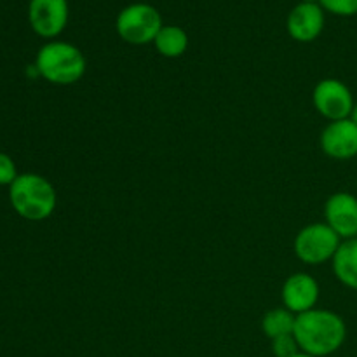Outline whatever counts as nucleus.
<instances>
[{
	"label": "nucleus",
	"mask_w": 357,
	"mask_h": 357,
	"mask_svg": "<svg viewBox=\"0 0 357 357\" xmlns=\"http://www.w3.org/2000/svg\"><path fill=\"white\" fill-rule=\"evenodd\" d=\"M153 44L164 58H180L188 47V35L183 28L166 24V26L160 28Z\"/></svg>",
	"instance_id": "ddd939ff"
},
{
	"label": "nucleus",
	"mask_w": 357,
	"mask_h": 357,
	"mask_svg": "<svg viewBox=\"0 0 357 357\" xmlns=\"http://www.w3.org/2000/svg\"><path fill=\"white\" fill-rule=\"evenodd\" d=\"M293 357H314V356H310V354H305V352H298V354H296V356H293Z\"/></svg>",
	"instance_id": "6ab92c4d"
},
{
	"label": "nucleus",
	"mask_w": 357,
	"mask_h": 357,
	"mask_svg": "<svg viewBox=\"0 0 357 357\" xmlns=\"http://www.w3.org/2000/svg\"><path fill=\"white\" fill-rule=\"evenodd\" d=\"M319 300V282L305 272L289 275L282 284V302L293 314H303L316 309Z\"/></svg>",
	"instance_id": "9d476101"
},
{
	"label": "nucleus",
	"mask_w": 357,
	"mask_h": 357,
	"mask_svg": "<svg viewBox=\"0 0 357 357\" xmlns=\"http://www.w3.org/2000/svg\"><path fill=\"white\" fill-rule=\"evenodd\" d=\"M319 6L337 16H356L357 14V0H319Z\"/></svg>",
	"instance_id": "dca6fc26"
},
{
	"label": "nucleus",
	"mask_w": 357,
	"mask_h": 357,
	"mask_svg": "<svg viewBox=\"0 0 357 357\" xmlns=\"http://www.w3.org/2000/svg\"><path fill=\"white\" fill-rule=\"evenodd\" d=\"M351 119H352V121H354V122H356V124H357V101H356L354 108H352V114H351Z\"/></svg>",
	"instance_id": "a211bd4d"
},
{
	"label": "nucleus",
	"mask_w": 357,
	"mask_h": 357,
	"mask_svg": "<svg viewBox=\"0 0 357 357\" xmlns=\"http://www.w3.org/2000/svg\"><path fill=\"white\" fill-rule=\"evenodd\" d=\"M14 211L30 222H42L54 213L56 190L40 174H20L9 188Z\"/></svg>",
	"instance_id": "f03ea898"
},
{
	"label": "nucleus",
	"mask_w": 357,
	"mask_h": 357,
	"mask_svg": "<svg viewBox=\"0 0 357 357\" xmlns=\"http://www.w3.org/2000/svg\"><path fill=\"white\" fill-rule=\"evenodd\" d=\"M312 101L316 110L330 122L349 119L356 101L347 84L338 79H323L314 87Z\"/></svg>",
	"instance_id": "423d86ee"
},
{
	"label": "nucleus",
	"mask_w": 357,
	"mask_h": 357,
	"mask_svg": "<svg viewBox=\"0 0 357 357\" xmlns=\"http://www.w3.org/2000/svg\"><path fill=\"white\" fill-rule=\"evenodd\" d=\"M326 223L340 239L357 237V197L349 192H337L324 204Z\"/></svg>",
	"instance_id": "1a4fd4ad"
},
{
	"label": "nucleus",
	"mask_w": 357,
	"mask_h": 357,
	"mask_svg": "<svg viewBox=\"0 0 357 357\" xmlns=\"http://www.w3.org/2000/svg\"><path fill=\"white\" fill-rule=\"evenodd\" d=\"M35 68L38 75L51 84L70 86L79 82L86 73V58L73 44L54 40L40 47L35 59Z\"/></svg>",
	"instance_id": "7ed1b4c3"
},
{
	"label": "nucleus",
	"mask_w": 357,
	"mask_h": 357,
	"mask_svg": "<svg viewBox=\"0 0 357 357\" xmlns=\"http://www.w3.org/2000/svg\"><path fill=\"white\" fill-rule=\"evenodd\" d=\"M331 261L338 281L357 291V237L344 241Z\"/></svg>",
	"instance_id": "f8f14e48"
},
{
	"label": "nucleus",
	"mask_w": 357,
	"mask_h": 357,
	"mask_svg": "<svg viewBox=\"0 0 357 357\" xmlns=\"http://www.w3.org/2000/svg\"><path fill=\"white\" fill-rule=\"evenodd\" d=\"M321 149L328 157L347 160L357 155V124L349 119L333 121L321 135Z\"/></svg>",
	"instance_id": "6e6552de"
},
{
	"label": "nucleus",
	"mask_w": 357,
	"mask_h": 357,
	"mask_svg": "<svg viewBox=\"0 0 357 357\" xmlns=\"http://www.w3.org/2000/svg\"><path fill=\"white\" fill-rule=\"evenodd\" d=\"M20 176L16 171V164L9 155L0 152V185H13L14 180Z\"/></svg>",
	"instance_id": "f3484780"
},
{
	"label": "nucleus",
	"mask_w": 357,
	"mask_h": 357,
	"mask_svg": "<svg viewBox=\"0 0 357 357\" xmlns=\"http://www.w3.org/2000/svg\"><path fill=\"white\" fill-rule=\"evenodd\" d=\"M286 28L296 42H312L323 33L324 9L319 3L300 2L291 9L286 20Z\"/></svg>",
	"instance_id": "9b49d317"
},
{
	"label": "nucleus",
	"mask_w": 357,
	"mask_h": 357,
	"mask_svg": "<svg viewBox=\"0 0 357 357\" xmlns=\"http://www.w3.org/2000/svg\"><path fill=\"white\" fill-rule=\"evenodd\" d=\"M342 239L328 223H310L295 237V253L303 264L321 265L333 260Z\"/></svg>",
	"instance_id": "39448f33"
},
{
	"label": "nucleus",
	"mask_w": 357,
	"mask_h": 357,
	"mask_svg": "<svg viewBox=\"0 0 357 357\" xmlns=\"http://www.w3.org/2000/svg\"><path fill=\"white\" fill-rule=\"evenodd\" d=\"M162 26L159 10L150 3H131L124 7L119 13L115 23L119 37L132 45H145L153 42Z\"/></svg>",
	"instance_id": "20e7f679"
},
{
	"label": "nucleus",
	"mask_w": 357,
	"mask_h": 357,
	"mask_svg": "<svg viewBox=\"0 0 357 357\" xmlns=\"http://www.w3.org/2000/svg\"><path fill=\"white\" fill-rule=\"evenodd\" d=\"M296 316L288 309H272L268 310L261 321V330L271 340H275L284 335H293L295 331Z\"/></svg>",
	"instance_id": "4468645a"
},
{
	"label": "nucleus",
	"mask_w": 357,
	"mask_h": 357,
	"mask_svg": "<svg viewBox=\"0 0 357 357\" xmlns=\"http://www.w3.org/2000/svg\"><path fill=\"white\" fill-rule=\"evenodd\" d=\"M272 352L275 357H293L302 351H300L295 335H284L272 340Z\"/></svg>",
	"instance_id": "2eb2a0df"
},
{
	"label": "nucleus",
	"mask_w": 357,
	"mask_h": 357,
	"mask_svg": "<svg viewBox=\"0 0 357 357\" xmlns=\"http://www.w3.org/2000/svg\"><path fill=\"white\" fill-rule=\"evenodd\" d=\"M28 20L40 37H58L68 23V0H30Z\"/></svg>",
	"instance_id": "0eeeda50"
},
{
	"label": "nucleus",
	"mask_w": 357,
	"mask_h": 357,
	"mask_svg": "<svg viewBox=\"0 0 357 357\" xmlns=\"http://www.w3.org/2000/svg\"><path fill=\"white\" fill-rule=\"evenodd\" d=\"M293 335L300 351L314 357H326L344 345L347 326L337 312L312 309L296 316Z\"/></svg>",
	"instance_id": "f257e3e1"
},
{
	"label": "nucleus",
	"mask_w": 357,
	"mask_h": 357,
	"mask_svg": "<svg viewBox=\"0 0 357 357\" xmlns=\"http://www.w3.org/2000/svg\"><path fill=\"white\" fill-rule=\"evenodd\" d=\"M302 2H309V3H319V0H302Z\"/></svg>",
	"instance_id": "aec40b11"
}]
</instances>
